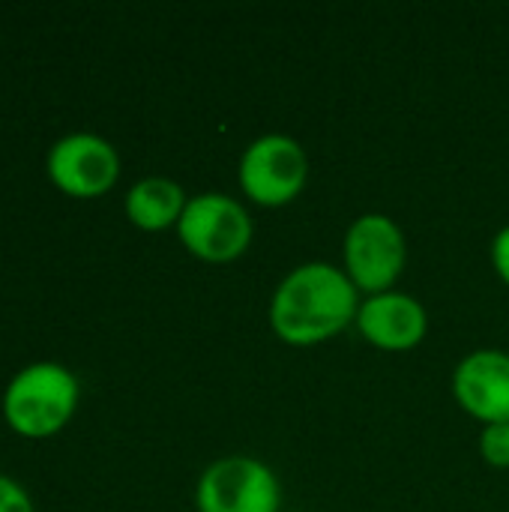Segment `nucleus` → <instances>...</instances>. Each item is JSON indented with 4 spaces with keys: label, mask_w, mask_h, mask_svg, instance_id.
<instances>
[{
    "label": "nucleus",
    "mask_w": 509,
    "mask_h": 512,
    "mask_svg": "<svg viewBox=\"0 0 509 512\" xmlns=\"http://www.w3.org/2000/svg\"><path fill=\"white\" fill-rule=\"evenodd\" d=\"M360 300L363 294L339 264L303 261L276 285L267 321L279 342L291 348H315L357 321Z\"/></svg>",
    "instance_id": "obj_1"
},
{
    "label": "nucleus",
    "mask_w": 509,
    "mask_h": 512,
    "mask_svg": "<svg viewBox=\"0 0 509 512\" xmlns=\"http://www.w3.org/2000/svg\"><path fill=\"white\" fill-rule=\"evenodd\" d=\"M405 264L408 237L393 216L363 213L348 225L342 240V270L363 297L393 291Z\"/></svg>",
    "instance_id": "obj_5"
},
{
    "label": "nucleus",
    "mask_w": 509,
    "mask_h": 512,
    "mask_svg": "<svg viewBox=\"0 0 509 512\" xmlns=\"http://www.w3.org/2000/svg\"><path fill=\"white\" fill-rule=\"evenodd\" d=\"M492 267L498 279L509 288V225H504L492 240Z\"/></svg>",
    "instance_id": "obj_13"
},
{
    "label": "nucleus",
    "mask_w": 509,
    "mask_h": 512,
    "mask_svg": "<svg viewBox=\"0 0 509 512\" xmlns=\"http://www.w3.org/2000/svg\"><path fill=\"white\" fill-rule=\"evenodd\" d=\"M81 384L57 360H36L21 366L3 390V420L21 438H51L75 414Z\"/></svg>",
    "instance_id": "obj_2"
},
{
    "label": "nucleus",
    "mask_w": 509,
    "mask_h": 512,
    "mask_svg": "<svg viewBox=\"0 0 509 512\" xmlns=\"http://www.w3.org/2000/svg\"><path fill=\"white\" fill-rule=\"evenodd\" d=\"M198 512H279L282 483L276 471L243 453L210 462L195 483Z\"/></svg>",
    "instance_id": "obj_6"
},
{
    "label": "nucleus",
    "mask_w": 509,
    "mask_h": 512,
    "mask_svg": "<svg viewBox=\"0 0 509 512\" xmlns=\"http://www.w3.org/2000/svg\"><path fill=\"white\" fill-rule=\"evenodd\" d=\"M177 237L189 255L204 264H231L246 255L255 225L243 201L225 192H198L186 201Z\"/></svg>",
    "instance_id": "obj_4"
},
{
    "label": "nucleus",
    "mask_w": 509,
    "mask_h": 512,
    "mask_svg": "<svg viewBox=\"0 0 509 512\" xmlns=\"http://www.w3.org/2000/svg\"><path fill=\"white\" fill-rule=\"evenodd\" d=\"M480 456L489 468L507 471L509 468V423H492L480 432Z\"/></svg>",
    "instance_id": "obj_11"
},
{
    "label": "nucleus",
    "mask_w": 509,
    "mask_h": 512,
    "mask_svg": "<svg viewBox=\"0 0 509 512\" xmlns=\"http://www.w3.org/2000/svg\"><path fill=\"white\" fill-rule=\"evenodd\" d=\"M186 201L189 198L177 180L162 177V174H150V177H141L129 186V192L123 198V210L135 228L165 231V228H177V222L186 210Z\"/></svg>",
    "instance_id": "obj_10"
},
{
    "label": "nucleus",
    "mask_w": 509,
    "mask_h": 512,
    "mask_svg": "<svg viewBox=\"0 0 509 512\" xmlns=\"http://www.w3.org/2000/svg\"><path fill=\"white\" fill-rule=\"evenodd\" d=\"M354 327L363 336V342H369L372 348L402 354V351L417 348L426 339L429 312L417 297L393 288L384 294L363 297Z\"/></svg>",
    "instance_id": "obj_9"
},
{
    "label": "nucleus",
    "mask_w": 509,
    "mask_h": 512,
    "mask_svg": "<svg viewBox=\"0 0 509 512\" xmlns=\"http://www.w3.org/2000/svg\"><path fill=\"white\" fill-rule=\"evenodd\" d=\"M309 183V153L285 132H267L246 144L237 162L240 192L267 210L285 207L300 198Z\"/></svg>",
    "instance_id": "obj_3"
},
{
    "label": "nucleus",
    "mask_w": 509,
    "mask_h": 512,
    "mask_svg": "<svg viewBox=\"0 0 509 512\" xmlns=\"http://www.w3.org/2000/svg\"><path fill=\"white\" fill-rule=\"evenodd\" d=\"M0 512H36L27 489L9 474H0Z\"/></svg>",
    "instance_id": "obj_12"
},
{
    "label": "nucleus",
    "mask_w": 509,
    "mask_h": 512,
    "mask_svg": "<svg viewBox=\"0 0 509 512\" xmlns=\"http://www.w3.org/2000/svg\"><path fill=\"white\" fill-rule=\"evenodd\" d=\"M453 399L483 426L509 423V351L477 348L453 369Z\"/></svg>",
    "instance_id": "obj_8"
},
{
    "label": "nucleus",
    "mask_w": 509,
    "mask_h": 512,
    "mask_svg": "<svg viewBox=\"0 0 509 512\" xmlns=\"http://www.w3.org/2000/svg\"><path fill=\"white\" fill-rule=\"evenodd\" d=\"M45 168L69 198H99L120 177V153L96 132H69L48 147Z\"/></svg>",
    "instance_id": "obj_7"
}]
</instances>
